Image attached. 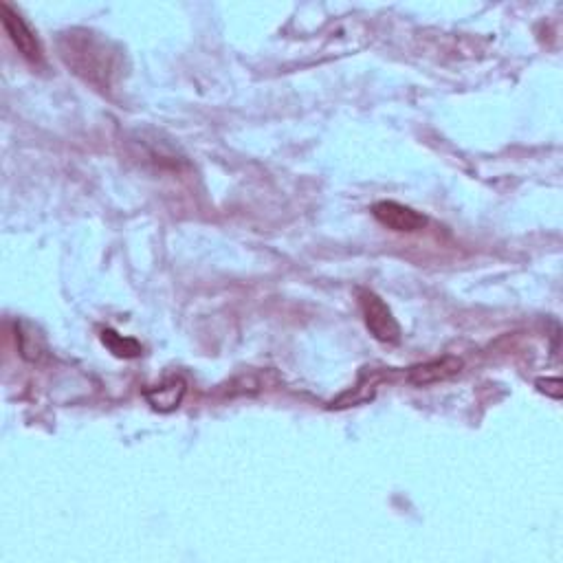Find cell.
<instances>
[{
  "label": "cell",
  "instance_id": "obj_1",
  "mask_svg": "<svg viewBox=\"0 0 563 563\" xmlns=\"http://www.w3.org/2000/svg\"><path fill=\"white\" fill-rule=\"evenodd\" d=\"M58 51L62 62L99 91H110L124 77L126 55L115 42L91 29H69L60 33Z\"/></svg>",
  "mask_w": 563,
  "mask_h": 563
},
{
  "label": "cell",
  "instance_id": "obj_2",
  "mask_svg": "<svg viewBox=\"0 0 563 563\" xmlns=\"http://www.w3.org/2000/svg\"><path fill=\"white\" fill-rule=\"evenodd\" d=\"M359 304L363 313V322H366L370 335L381 341V344L396 346L401 344L403 330L401 324L396 322L392 308L385 304L381 297L374 291H359Z\"/></svg>",
  "mask_w": 563,
  "mask_h": 563
},
{
  "label": "cell",
  "instance_id": "obj_3",
  "mask_svg": "<svg viewBox=\"0 0 563 563\" xmlns=\"http://www.w3.org/2000/svg\"><path fill=\"white\" fill-rule=\"evenodd\" d=\"M0 18H3V27L7 31L9 40L14 42V47L20 51L22 58L31 64H40L44 58L42 44L36 38V33H33L25 22V18H22L9 3H0Z\"/></svg>",
  "mask_w": 563,
  "mask_h": 563
},
{
  "label": "cell",
  "instance_id": "obj_4",
  "mask_svg": "<svg viewBox=\"0 0 563 563\" xmlns=\"http://www.w3.org/2000/svg\"><path fill=\"white\" fill-rule=\"evenodd\" d=\"M372 216L377 218L383 227L399 231V234H414V231H421L427 225V218L421 212L396 201L374 203Z\"/></svg>",
  "mask_w": 563,
  "mask_h": 563
},
{
  "label": "cell",
  "instance_id": "obj_5",
  "mask_svg": "<svg viewBox=\"0 0 563 563\" xmlns=\"http://www.w3.org/2000/svg\"><path fill=\"white\" fill-rule=\"evenodd\" d=\"M462 366H465L462 359L454 355H445L440 359H432L418 363V366H412L410 372H407V381H410L414 388H429V385L445 383L449 379L458 377Z\"/></svg>",
  "mask_w": 563,
  "mask_h": 563
},
{
  "label": "cell",
  "instance_id": "obj_6",
  "mask_svg": "<svg viewBox=\"0 0 563 563\" xmlns=\"http://www.w3.org/2000/svg\"><path fill=\"white\" fill-rule=\"evenodd\" d=\"M185 394H187V383L183 377H168L159 385H152V388L143 392L152 410L161 414L174 412L176 407L183 403Z\"/></svg>",
  "mask_w": 563,
  "mask_h": 563
},
{
  "label": "cell",
  "instance_id": "obj_7",
  "mask_svg": "<svg viewBox=\"0 0 563 563\" xmlns=\"http://www.w3.org/2000/svg\"><path fill=\"white\" fill-rule=\"evenodd\" d=\"M102 344L119 359H135L141 355V350H143L137 339L121 337L119 333H115V330H110V328H106L102 333Z\"/></svg>",
  "mask_w": 563,
  "mask_h": 563
},
{
  "label": "cell",
  "instance_id": "obj_8",
  "mask_svg": "<svg viewBox=\"0 0 563 563\" xmlns=\"http://www.w3.org/2000/svg\"><path fill=\"white\" fill-rule=\"evenodd\" d=\"M537 390L544 392L550 399L559 401L561 399V379H539L537 381Z\"/></svg>",
  "mask_w": 563,
  "mask_h": 563
}]
</instances>
